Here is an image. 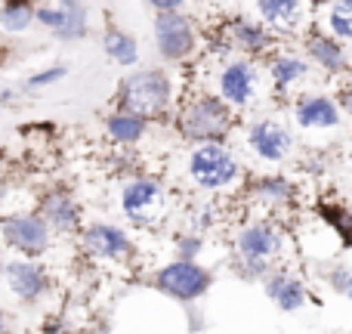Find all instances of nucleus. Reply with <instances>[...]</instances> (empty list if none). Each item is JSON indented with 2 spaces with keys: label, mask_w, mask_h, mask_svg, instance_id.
<instances>
[{
  "label": "nucleus",
  "mask_w": 352,
  "mask_h": 334,
  "mask_svg": "<svg viewBox=\"0 0 352 334\" xmlns=\"http://www.w3.org/2000/svg\"><path fill=\"white\" fill-rule=\"evenodd\" d=\"M250 195H254V201L263 205L266 211H285V207L297 205L300 186L291 180V176L266 174V176H256V180L250 182Z\"/></svg>",
  "instance_id": "20"
},
{
  "label": "nucleus",
  "mask_w": 352,
  "mask_h": 334,
  "mask_svg": "<svg viewBox=\"0 0 352 334\" xmlns=\"http://www.w3.org/2000/svg\"><path fill=\"white\" fill-rule=\"evenodd\" d=\"M155 50L164 62H188L198 53V25L182 10L173 12H155L152 22Z\"/></svg>",
  "instance_id": "6"
},
{
  "label": "nucleus",
  "mask_w": 352,
  "mask_h": 334,
  "mask_svg": "<svg viewBox=\"0 0 352 334\" xmlns=\"http://www.w3.org/2000/svg\"><path fill=\"white\" fill-rule=\"evenodd\" d=\"M328 285H331V291H337L340 298L352 300V269L349 267H331L328 269Z\"/></svg>",
  "instance_id": "28"
},
{
  "label": "nucleus",
  "mask_w": 352,
  "mask_h": 334,
  "mask_svg": "<svg viewBox=\"0 0 352 334\" xmlns=\"http://www.w3.org/2000/svg\"><path fill=\"white\" fill-rule=\"evenodd\" d=\"M148 124H152L148 118L115 109L109 118H105V134H109V140L118 143V146H136V143L146 140Z\"/></svg>",
  "instance_id": "21"
},
{
  "label": "nucleus",
  "mask_w": 352,
  "mask_h": 334,
  "mask_svg": "<svg viewBox=\"0 0 352 334\" xmlns=\"http://www.w3.org/2000/svg\"><path fill=\"white\" fill-rule=\"evenodd\" d=\"M176 134L186 143H226L238 124V112L226 105L217 93L198 90L176 105Z\"/></svg>",
  "instance_id": "1"
},
{
  "label": "nucleus",
  "mask_w": 352,
  "mask_h": 334,
  "mask_svg": "<svg viewBox=\"0 0 352 334\" xmlns=\"http://www.w3.org/2000/svg\"><path fill=\"white\" fill-rule=\"evenodd\" d=\"M0 334H6V316H3V310H0Z\"/></svg>",
  "instance_id": "35"
},
{
  "label": "nucleus",
  "mask_w": 352,
  "mask_h": 334,
  "mask_svg": "<svg viewBox=\"0 0 352 334\" xmlns=\"http://www.w3.org/2000/svg\"><path fill=\"white\" fill-rule=\"evenodd\" d=\"M186 176L198 192H229L241 182L244 167L226 143H195L186 155Z\"/></svg>",
  "instance_id": "4"
},
{
  "label": "nucleus",
  "mask_w": 352,
  "mask_h": 334,
  "mask_svg": "<svg viewBox=\"0 0 352 334\" xmlns=\"http://www.w3.org/2000/svg\"><path fill=\"white\" fill-rule=\"evenodd\" d=\"M337 103H340V109H343V118H346V121L352 124V87H346V90H340Z\"/></svg>",
  "instance_id": "31"
},
{
  "label": "nucleus",
  "mask_w": 352,
  "mask_h": 334,
  "mask_svg": "<svg viewBox=\"0 0 352 334\" xmlns=\"http://www.w3.org/2000/svg\"><path fill=\"white\" fill-rule=\"evenodd\" d=\"M167 205V192H164V182L158 176H130L121 189V211L127 213V220L133 223H155L158 213L164 211Z\"/></svg>",
  "instance_id": "11"
},
{
  "label": "nucleus",
  "mask_w": 352,
  "mask_h": 334,
  "mask_svg": "<svg viewBox=\"0 0 352 334\" xmlns=\"http://www.w3.org/2000/svg\"><path fill=\"white\" fill-rule=\"evenodd\" d=\"M19 96V87L16 90H0V105H6V103H12V99Z\"/></svg>",
  "instance_id": "33"
},
{
  "label": "nucleus",
  "mask_w": 352,
  "mask_h": 334,
  "mask_svg": "<svg viewBox=\"0 0 352 334\" xmlns=\"http://www.w3.org/2000/svg\"><path fill=\"white\" fill-rule=\"evenodd\" d=\"M349 165H352V152H349Z\"/></svg>",
  "instance_id": "37"
},
{
  "label": "nucleus",
  "mask_w": 352,
  "mask_h": 334,
  "mask_svg": "<svg viewBox=\"0 0 352 334\" xmlns=\"http://www.w3.org/2000/svg\"><path fill=\"white\" fill-rule=\"evenodd\" d=\"M217 96L235 112H254L269 93L266 72L256 65V59L238 53H226L213 72Z\"/></svg>",
  "instance_id": "3"
},
{
  "label": "nucleus",
  "mask_w": 352,
  "mask_h": 334,
  "mask_svg": "<svg viewBox=\"0 0 352 334\" xmlns=\"http://www.w3.org/2000/svg\"><path fill=\"white\" fill-rule=\"evenodd\" d=\"M155 12H173V10H182L188 0H146Z\"/></svg>",
  "instance_id": "30"
},
{
  "label": "nucleus",
  "mask_w": 352,
  "mask_h": 334,
  "mask_svg": "<svg viewBox=\"0 0 352 334\" xmlns=\"http://www.w3.org/2000/svg\"><path fill=\"white\" fill-rule=\"evenodd\" d=\"M3 279L22 304H37L50 291V273L37 260H31V257L3 263Z\"/></svg>",
  "instance_id": "15"
},
{
  "label": "nucleus",
  "mask_w": 352,
  "mask_h": 334,
  "mask_svg": "<svg viewBox=\"0 0 352 334\" xmlns=\"http://www.w3.org/2000/svg\"><path fill=\"white\" fill-rule=\"evenodd\" d=\"M115 105L124 112L161 121L176 109V84L167 68H136L118 84Z\"/></svg>",
  "instance_id": "2"
},
{
  "label": "nucleus",
  "mask_w": 352,
  "mask_h": 334,
  "mask_svg": "<svg viewBox=\"0 0 352 334\" xmlns=\"http://www.w3.org/2000/svg\"><path fill=\"white\" fill-rule=\"evenodd\" d=\"M312 74V62L306 59L303 53L297 50H275L269 56V65H266V78H269V87L275 93H291L303 84L306 78Z\"/></svg>",
  "instance_id": "16"
},
{
  "label": "nucleus",
  "mask_w": 352,
  "mask_h": 334,
  "mask_svg": "<svg viewBox=\"0 0 352 334\" xmlns=\"http://www.w3.org/2000/svg\"><path fill=\"white\" fill-rule=\"evenodd\" d=\"M37 3L34 0H3L0 6V28L6 34H25L34 25Z\"/></svg>",
  "instance_id": "24"
},
{
  "label": "nucleus",
  "mask_w": 352,
  "mask_h": 334,
  "mask_svg": "<svg viewBox=\"0 0 352 334\" xmlns=\"http://www.w3.org/2000/svg\"><path fill=\"white\" fill-rule=\"evenodd\" d=\"M328 34H334L340 43H352V0H334L324 10V25Z\"/></svg>",
  "instance_id": "25"
},
{
  "label": "nucleus",
  "mask_w": 352,
  "mask_h": 334,
  "mask_svg": "<svg viewBox=\"0 0 352 334\" xmlns=\"http://www.w3.org/2000/svg\"><path fill=\"white\" fill-rule=\"evenodd\" d=\"M331 3H334V0H306V6H309V12H324Z\"/></svg>",
  "instance_id": "32"
},
{
  "label": "nucleus",
  "mask_w": 352,
  "mask_h": 334,
  "mask_svg": "<svg viewBox=\"0 0 352 334\" xmlns=\"http://www.w3.org/2000/svg\"><path fill=\"white\" fill-rule=\"evenodd\" d=\"M294 127L303 134H331L343 124V109L328 93H297L291 103Z\"/></svg>",
  "instance_id": "12"
},
{
  "label": "nucleus",
  "mask_w": 352,
  "mask_h": 334,
  "mask_svg": "<svg viewBox=\"0 0 352 334\" xmlns=\"http://www.w3.org/2000/svg\"><path fill=\"white\" fill-rule=\"evenodd\" d=\"M263 291L266 298L278 306L281 313H297L309 304V288L300 275L287 273V269H272V273L263 279Z\"/></svg>",
  "instance_id": "19"
},
{
  "label": "nucleus",
  "mask_w": 352,
  "mask_h": 334,
  "mask_svg": "<svg viewBox=\"0 0 352 334\" xmlns=\"http://www.w3.org/2000/svg\"><path fill=\"white\" fill-rule=\"evenodd\" d=\"M0 279H3V260H0Z\"/></svg>",
  "instance_id": "36"
},
{
  "label": "nucleus",
  "mask_w": 352,
  "mask_h": 334,
  "mask_svg": "<svg viewBox=\"0 0 352 334\" xmlns=\"http://www.w3.org/2000/svg\"><path fill=\"white\" fill-rule=\"evenodd\" d=\"M0 236L12 251H19L22 257L37 260L41 254H47L50 242H53V229L41 213H12V217L0 220Z\"/></svg>",
  "instance_id": "10"
},
{
  "label": "nucleus",
  "mask_w": 352,
  "mask_h": 334,
  "mask_svg": "<svg viewBox=\"0 0 352 334\" xmlns=\"http://www.w3.org/2000/svg\"><path fill=\"white\" fill-rule=\"evenodd\" d=\"M300 47H303L306 59H309L316 68H322L324 74H331V78H340V74L352 72L346 47H343L334 34H328L324 28L309 25V28L300 34Z\"/></svg>",
  "instance_id": "13"
},
{
  "label": "nucleus",
  "mask_w": 352,
  "mask_h": 334,
  "mask_svg": "<svg viewBox=\"0 0 352 334\" xmlns=\"http://www.w3.org/2000/svg\"><path fill=\"white\" fill-rule=\"evenodd\" d=\"M349 65H352V56H349Z\"/></svg>",
  "instance_id": "38"
},
{
  "label": "nucleus",
  "mask_w": 352,
  "mask_h": 334,
  "mask_svg": "<svg viewBox=\"0 0 352 334\" xmlns=\"http://www.w3.org/2000/svg\"><path fill=\"white\" fill-rule=\"evenodd\" d=\"M80 244L90 257H99V260H124V257L133 254V242L130 236L121 229V226L111 223H93L80 232Z\"/></svg>",
  "instance_id": "17"
},
{
  "label": "nucleus",
  "mask_w": 352,
  "mask_h": 334,
  "mask_svg": "<svg viewBox=\"0 0 352 334\" xmlns=\"http://www.w3.org/2000/svg\"><path fill=\"white\" fill-rule=\"evenodd\" d=\"M102 50L115 65L121 68H133L140 62V41L124 28H109L102 34Z\"/></svg>",
  "instance_id": "22"
},
{
  "label": "nucleus",
  "mask_w": 352,
  "mask_h": 334,
  "mask_svg": "<svg viewBox=\"0 0 352 334\" xmlns=\"http://www.w3.org/2000/svg\"><path fill=\"white\" fill-rule=\"evenodd\" d=\"M37 213L47 220L53 232H65V236L80 232V205L74 201V195L68 192V189H62V186L43 192Z\"/></svg>",
  "instance_id": "18"
},
{
  "label": "nucleus",
  "mask_w": 352,
  "mask_h": 334,
  "mask_svg": "<svg viewBox=\"0 0 352 334\" xmlns=\"http://www.w3.org/2000/svg\"><path fill=\"white\" fill-rule=\"evenodd\" d=\"M232 269H235V275H238V279H244V282H263V279H266V275L275 269V263L248 260V257H235Z\"/></svg>",
  "instance_id": "27"
},
{
  "label": "nucleus",
  "mask_w": 352,
  "mask_h": 334,
  "mask_svg": "<svg viewBox=\"0 0 352 334\" xmlns=\"http://www.w3.org/2000/svg\"><path fill=\"white\" fill-rule=\"evenodd\" d=\"M201 248H204V238H201V232H182V236L176 238V251H179L182 260H195Z\"/></svg>",
  "instance_id": "29"
},
{
  "label": "nucleus",
  "mask_w": 352,
  "mask_h": 334,
  "mask_svg": "<svg viewBox=\"0 0 352 334\" xmlns=\"http://www.w3.org/2000/svg\"><path fill=\"white\" fill-rule=\"evenodd\" d=\"M287 254V232L275 220H248L235 232V257L275 263Z\"/></svg>",
  "instance_id": "8"
},
{
  "label": "nucleus",
  "mask_w": 352,
  "mask_h": 334,
  "mask_svg": "<svg viewBox=\"0 0 352 334\" xmlns=\"http://www.w3.org/2000/svg\"><path fill=\"white\" fill-rule=\"evenodd\" d=\"M349 334H352V328H349Z\"/></svg>",
  "instance_id": "39"
},
{
  "label": "nucleus",
  "mask_w": 352,
  "mask_h": 334,
  "mask_svg": "<svg viewBox=\"0 0 352 334\" xmlns=\"http://www.w3.org/2000/svg\"><path fill=\"white\" fill-rule=\"evenodd\" d=\"M68 78V65H47L41 72L28 74V78L19 84V93H37V90H47V87L59 84V81Z\"/></svg>",
  "instance_id": "26"
},
{
  "label": "nucleus",
  "mask_w": 352,
  "mask_h": 334,
  "mask_svg": "<svg viewBox=\"0 0 352 334\" xmlns=\"http://www.w3.org/2000/svg\"><path fill=\"white\" fill-rule=\"evenodd\" d=\"M226 53H238V56H250V59H260V56H272L278 50V37L260 22V19H248V16H232L223 22L219 28Z\"/></svg>",
  "instance_id": "9"
},
{
  "label": "nucleus",
  "mask_w": 352,
  "mask_h": 334,
  "mask_svg": "<svg viewBox=\"0 0 352 334\" xmlns=\"http://www.w3.org/2000/svg\"><path fill=\"white\" fill-rule=\"evenodd\" d=\"M50 34L62 43L84 41V37L90 34V12H87V6H74V10H65V6H62V16Z\"/></svg>",
  "instance_id": "23"
},
{
  "label": "nucleus",
  "mask_w": 352,
  "mask_h": 334,
  "mask_svg": "<svg viewBox=\"0 0 352 334\" xmlns=\"http://www.w3.org/2000/svg\"><path fill=\"white\" fill-rule=\"evenodd\" d=\"M244 149L263 165H285L297 149V136L281 118L260 115L244 124Z\"/></svg>",
  "instance_id": "5"
},
{
  "label": "nucleus",
  "mask_w": 352,
  "mask_h": 334,
  "mask_svg": "<svg viewBox=\"0 0 352 334\" xmlns=\"http://www.w3.org/2000/svg\"><path fill=\"white\" fill-rule=\"evenodd\" d=\"M59 6H65V10H74V6H87V0H56Z\"/></svg>",
  "instance_id": "34"
},
{
  "label": "nucleus",
  "mask_w": 352,
  "mask_h": 334,
  "mask_svg": "<svg viewBox=\"0 0 352 334\" xmlns=\"http://www.w3.org/2000/svg\"><path fill=\"white\" fill-rule=\"evenodd\" d=\"M213 285V273L204 269L195 260H173L167 267H161L155 273V288L167 298L179 300V304H192V300H201Z\"/></svg>",
  "instance_id": "7"
},
{
  "label": "nucleus",
  "mask_w": 352,
  "mask_h": 334,
  "mask_svg": "<svg viewBox=\"0 0 352 334\" xmlns=\"http://www.w3.org/2000/svg\"><path fill=\"white\" fill-rule=\"evenodd\" d=\"M254 12L275 37H294L309 28L306 0H254Z\"/></svg>",
  "instance_id": "14"
}]
</instances>
